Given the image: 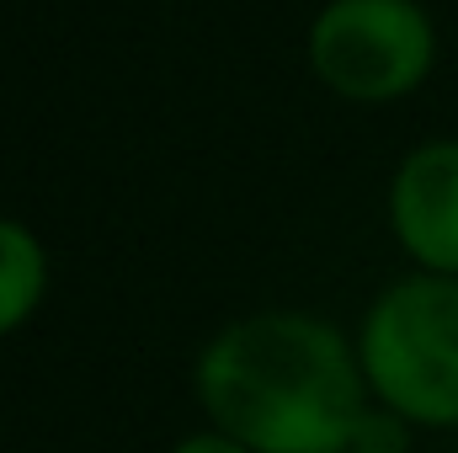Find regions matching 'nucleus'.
Returning a JSON list of instances; mask_svg holds the SVG:
<instances>
[{
	"instance_id": "f257e3e1",
	"label": "nucleus",
	"mask_w": 458,
	"mask_h": 453,
	"mask_svg": "<svg viewBox=\"0 0 458 453\" xmlns=\"http://www.w3.org/2000/svg\"><path fill=\"white\" fill-rule=\"evenodd\" d=\"M192 395L256 453H346L368 427L357 337L310 310H256L219 326L192 363Z\"/></svg>"
},
{
	"instance_id": "f03ea898",
	"label": "nucleus",
	"mask_w": 458,
	"mask_h": 453,
	"mask_svg": "<svg viewBox=\"0 0 458 453\" xmlns=\"http://www.w3.org/2000/svg\"><path fill=\"white\" fill-rule=\"evenodd\" d=\"M357 357L373 400L427 432L458 427V278L405 272L368 304Z\"/></svg>"
},
{
	"instance_id": "7ed1b4c3",
	"label": "nucleus",
	"mask_w": 458,
	"mask_h": 453,
	"mask_svg": "<svg viewBox=\"0 0 458 453\" xmlns=\"http://www.w3.org/2000/svg\"><path fill=\"white\" fill-rule=\"evenodd\" d=\"M315 81L357 107L416 97L437 70V21L421 0H326L304 32Z\"/></svg>"
},
{
	"instance_id": "20e7f679",
	"label": "nucleus",
	"mask_w": 458,
	"mask_h": 453,
	"mask_svg": "<svg viewBox=\"0 0 458 453\" xmlns=\"http://www.w3.org/2000/svg\"><path fill=\"white\" fill-rule=\"evenodd\" d=\"M384 209L416 272L458 278V139H427L400 155Z\"/></svg>"
},
{
	"instance_id": "39448f33",
	"label": "nucleus",
	"mask_w": 458,
	"mask_h": 453,
	"mask_svg": "<svg viewBox=\"0 0 458 453\" xmlns=\"http://www.w3.org/2000/svg\"><path fill=\"white\" fill-rule=\"evenodd\" d=\"M48 245L38 229L0 214V341L16 337L48 299Z\"/></svg>"
},
{
	"instance_id": "423d86ee",
	"label": "nucleus",
	"mask_w": 458,
	"mask_h": 453,
	"mask_svg": "<svg viewBox=\"0 0 458 453\" xmlns=\"http://www.w3.org/2000/svg\"><path fill=\"white\" fill-rule=\"evenodd\" d=\"M171 453H256V449H245L240 438H229V432H219V427H198V432L176 438Z\"/></svg>"
}]
</instances>
